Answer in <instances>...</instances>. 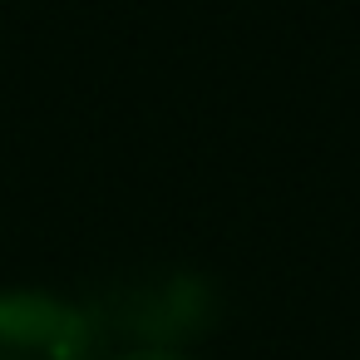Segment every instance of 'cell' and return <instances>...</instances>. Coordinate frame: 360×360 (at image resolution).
Instances as JSON below:
<instances>
[{"label": "cell", "instance_id": "cell-1", "mask_svg": "<svg viewBox=\"0 0 360 360\" xmlns=\"http://www.w3.org/2000/svg\"><path fill=\"white\" fill-rule=\"evenodd\" d=\"M99 350H183L222 316V296L188 266H148L99 281L79 301Z\"/></svg>", "mask_w": 360, "mask_h": 360}, {"label": "cell", "instance_id": "cell-2", "mask_svg": "<svg viewBox=\"0 0 360 360\" xmlns=\"http://www.w3.org/2000/svg\"><path fill=\"white\" fill-rule=\"evenodd\" d=\"M99 340L75 301L45 291L0 296V360H99Z\"/></svg>", "mask_w": 360, "mask_h": 360}, {"label": "cell", "instance_id": "cell-3", "mask_svg": "<svg viewBox=\"0 0 360 360\" xmlns=\"http://www.w3.org/2000/svg\"><path fill=\"white\" fill-rule=\"evenodd\" d=\"M109 360H193V355H183V350H119Z\"/></svg>", "mask_w": 360, "mask_h": 360}]
</instances>
